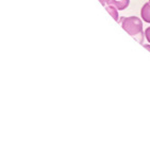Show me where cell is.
I'll return each instance as SVG.
<instances>
[{"label": "cell", "mask_w": 150, "mask_h": 150, "mask_svg": "<svg viewBox=\"0 0 150 150\" xmlns=\"http://www.w3.org/2000/svg\"><path fill=\"white\" fill-rule=\"evenodd\" d=\"M121 27L128 34L131 35L134 40L139 44L144 42V32H143V21L136 16H129V17H121Z\"/></svg>", "instance_id": "cell-1"}, {"label": "cell", "mask_w": 150, "mask_h": 150, "mask_svg": "<svg viewBox=\"0 0 150 150\" xmlns=\"http://www.w3.org/2000/svg\"><path fill=\"white\" fill-rule=\"evenodd\" d=\"M129 3H130V0H109L108 4L115 6L118 11H122L129 6Z\"/></svg>", "instance_id": "cell-2"}, {"label": "cell", "mask_w": 150, "mask_h": 150, "mask_svg": "<svg viewBox=\"0 0 150 150\" xmlns=\"http://www.w3.org/2000/svg\"><path fill=\"white\" fill-rule=\"evenodd\" d=\"M141 17H142V19L144 20V21L150 23V3L149 2L145 3L144 6H142Z\"/></svg>", "instance_id": "cell-3"}, {"label": "cell", "mask_w": 150, "mask_h": 150, "mask_svg": "<svg viewBox=\"0 0 150 150\" xmlns=\"http://www.w3.org/2000/svg\"><path fill=\"white\" fill-rule=\"evenodd\" d=\"M104 8H105V10L109 12V14H110L111 16L114 18V20H116V21H119V20H118V12H117L118 10L116 9L115 6H111V4H107Z\"/></svg>", "instance_id": "cell-4"}, {"label": "cell", "mask_w": 150, "mask_h": 150, "mask_svg": "<svg viewBox=\"0 0 150 150\" xmlns=\"http://www.w3.org/2000/svg\"><path fill=\"white\" fill-rule=\"evenodd\" d=\"M145 38L148 40V43H150V27H148L147 29L145 30Z\"/></svg>", "instance_id": "cell-5"}, {"label": "cell", "mask_w": 150, "mask_h": 150, "mask_svg": "<svg viewBox=\"0 0 150 150\" xmlns=\"http://www.w3.org/2000/svg\"><path fill=\"white\" fill-rule=\"evenodd\" d=\"M99 1H100V3L103 6H105L108 4V3H109V0H99Z\"/></svg>", "instance_id": "cell-6"}, {"label": "cell", "mask_w": 150, "mask_h": 150, "mask_svg": "<svg viewBox=\"0 0 150 150\" xmlns=\"http://www.w3.org/2000/svg\"><path fill=\"white\" fill-rule=\"evenodd\" d=\"M144 48L145 49H147L148 51H150V45H144Z\"/></svg>", "instance_id": "cell-7"}, {"label": "cell", "mask_w": 150, "mask_h": 150, "mask_svg": "<svg viewBox=\"0 0 150 150\" xmlns=\"http://www.w3.org/2000/svg\"><path fill=\"white\" fill-rule=\"evenodd\" d=\"M149 3H150V0H149Z\"/></svg>", "instance_id": "cell-8"}]
</instances>
